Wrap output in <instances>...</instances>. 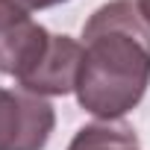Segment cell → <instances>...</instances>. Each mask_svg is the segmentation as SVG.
Returning <instances> with one entry per match:
<instances>
[{
    "instance_id": "3",
    "label": "cell",
    "mask_w": 150,
    "mask_h": 150,
    "mask_svg": "<svg viewBox=\"0 0 150 150\" xmlns=\"http://www.w3.org/2000/svg\"><path fill=\"white\" fill-rule=\"evenodd\" d=\"M50 33L33 15L9 0H0V74L24 80L50 47Z\"/></svg>"
},
{
    "instance_id": "7",
    "label": "cell",
    "mask_w": 150,
    "mask_h": 150,
    "mask_svg": "<svg viewBox=\"0 0 150 150\" xmlns=\"http://www.w3.org/2000/svg\"><path fill=\"white\" fill-rule=\"evenodd\" d=\"M135 3H138V9L147 15V21H150V0H135Z\"/></svg>"
},
{
    "instance_id": "6",
    "label": "cell",
    "mask_w": 150,
    "mask_h": 150,
    "mask_svg": "<svg viewBox=\"0 0 150 150\" xmlns=\"http://www.w3.org/2000/svg\"><path fill=\"white\" fill-rule=\"evenodd\" d=\"M9 3L27 9V12H35V9H47V6H56V3H65V0H9Z\"/></svg>"
},
{
    "instance_id": "5",
    "label": "cell",
    "mask_w": 150,
    "mask_h": 150,
    "mask_svg": "<svg viewBox=\"0 0 150 150\" xmlns=\"http://www.w3.org/2000/svg\"><path fill=\"white\" fill-rule=\"evenodd\" d=\"M68 150H141V144L127 124L106 121V124L83 127L68 144Z\"/></svg>"
},
{
    "instance_id": "1",
    "label": "cell",
    "mask_w": 150,
    "mask_h": 150,
    "mask_svg": "<svg viewBox=\"0 0 150 150\" xmlns=\"http://www.w3.org/2000/svg\"><path fill=\"white\" fill-rule=\"evenodd\" d=\"M150 86V21L135 0H112L83 27V68L77 100L112 121L138 106Z\"/></svg>"
},
{
    "instance_id": "4",
    "label": "cell",
    "mask_w": 150,
    "mask_h": 150,
    "mask_svg": "<svg viewBox=\"0 0 150 150\" xmlns=\"http://www.w3.org/2000/svg\"><path fill=\"white\" fill-rule=\"evenodd\" d=\"M80 68H83V44L74 41L71 35H53L41 62L24 80H18V86L38 97L68 94V91H77Z\"/></svg>"
},
{
    "instance_id": "2",
    "label": "cell",
    "mask_w": 150,
    "mask_h": 150,
    "mask_svg": "<svg viewBox=\"0 0 150 150\" xmlns=\"http://www.w3.org/2000/svg\"><path fill=\"white\" fill-rule=\"evenodd\" d=\"M53 127L56 112L44 97L0 88V150H44Z\"/></svg>"
}]
</instances>
